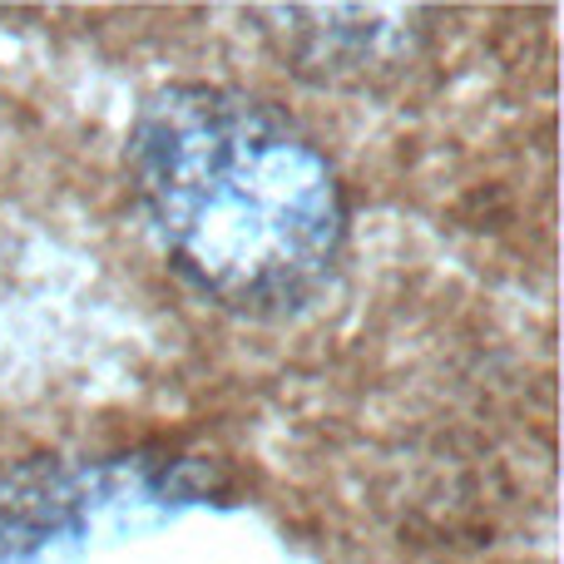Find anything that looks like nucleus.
<instances>
[{"label": "nucleus", "instance_id": "f257e3e1", "mask_svg": "<svg viewBox=\"0 0 564 564\" xmlns=\"http://www.w3.org/2000/svg\"><path fill=\"white\" fill-rule=\"evenodd\" d=\"M124 169L169 268L224 312L297 317L337 282L347 188L268 99L204 79L154 89L129 124Z\"/></svg>", "mask_w": 564, "mask_h": 564}, {"label": "nucleus", "instance_id": "f03ea898", "mask_svg": "<svg viewBox=\"0 0 564 564\" xmlns=\"http://www.w3.org/2000/svg\"><path fill=\"white\" fill-rule=\"evenodd\" d=\"M282 25H268L297 75L322 79V85H357L371 79L377 69H401L416 55L421 20L416 10H361V6H332V10H307V6H282L268 10Z\"/></svg>", "mask_w": 564, "mask_h": 564}, {"label": "nucleus", "instance_id": "7ed1b4c3", "mask_svg": "<svg viewBox=\"0 0 564 564\" xmlns=\"http://www.w3.org/2000/svg\"><path fill=\"white\" fill-rule=\"evenodd\" d=\"M115 480L119 466H69L55 456L0 470V564H20L55 540L79 535L95 506L115 496Z\"/></svg>", "mask_w": 564, "mask_h": 564}]
</instances>
